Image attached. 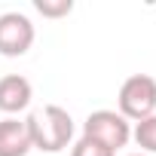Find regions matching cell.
Returning a JSON list of instances; mask_svg holds the SVG:
<instances>
[{
	"label": "cell",
	"mask_w": 156,
	"mask_h": 156,
	"mask_svg": "<svg viewBox=\"0 0 156 156\" xmlns=\"http://www.w3.org/2000/svg\"><path fill=\"white\" fill-rule=\"evenodd\" d=\"M34 144L25 119H16V116L0 119V156H28Z\"/></svg>",
	"instance_id": "8992f818"
},
{
	"label": "cell",
	"mask_w": 156,
	"mask_h": 156,
	"mask_svg": "<svg viewBox=\"0 0 156 156\" xmlns=\"http://www.w3.org/2000/svg\"><path fill=\"white\" fill-rule=\"evenodd\" d=\"M132 156H147V153H132Z\"/></svg>",
	"instance_id": "30bf717a"
},
{
	"label": "cell",
	"mask_w": 156,
	"mask_h": 156,
	"mask_svg": "<svg viewBox=\"0 0 156 156\" xmlns=\"http://www.w3.org/2000/svg\"><path fill=\"white\" fill-rule=\"evenodd\" d=\"M34 22L25 12H3L0 16V55L22 58L34 46Z\"/></svg>",
	"instance_id": "277c9868"
},
{
	"label": "cell",
	"mask_w": 156,
	"mask_h": 156,
	"mask_svg": "<svg viewBox=\"0 0 156 156\" xmlns=\"http://www.w3.org/2000/svg\"><path fill=\"white\" fill-rule=\"evenodd\" d=\"M70 156H116L113 150H107L104 144H98V141H92V138H80L73 147H70Z\"/></svg>",
	"instance_id": "9c48e42d"
},
{
	"label": "cell",
	"mask_w": 156,
	"mask_h": 156,
	"mask_svg": "<svg viewBox=\"0 0 156 156\" xmlns=\"http://www.w3.org/2000/svg\"><path fill=\"white\" fill-rule=\"evenodd\" d=\"M119 113L129 122H141L156 113V80L150 73H132L119 86Z\"/></svg>",
	"instance_id": "7a4b0ae2"
},
{
	"label": "cell",
	"mask_w": 156,
	"mask_h": 156,
	"mask_svg": "<svg viewBox=\"0 0 156 156\" xmlns=\"http://www.w3.org/2000/svg\"><path fill=\"white\" fill-rule=\"evenodd\" d=\"M132 138H135V144H138L147 156H150V153H156V113H153V116H147V119H141V122H135Z\"/></svg>",
	"instance_id": "52a82bcc"
},
{
	"label": "cell",
	"mask_w": 156,
	"mask_h": 156,
	"mask_svg": "<svg viewBox=\"0 0 156 156\" xmlns=\"http://www.w3.org/2000/svg\"><path fill=\"white\" fill-rule=\"evenodd\" d=\"M34 98V86L28 76L22 73H6L0 76V110L3 113H19L31 104Z\"/></svg>",
	"instance_id": "5b68a950"
},
{
	"label": "cell",
	"mask_w": 156,
	"mask_h": 156,
	"mask_svg": "<svg viewBox=\"0 0 156 156\" xmlns=\"http://www.w3.org/2000/svg\"><path fill=\"white\" fill-rule=\"evenodd\" d=\"M28 135H31V144L34 150H43V153H61L64 147H70V138H73V119L64 107L58 104H46L43 110H34L28 119Z\"/></svg>",
	"instance_id": "6da1fadb"
},
{
	"label": "cell",
	"mask_w": 156,
	"mask_h": 156,
	"mask_svg": "<svg viewBox=\"0 0 156 156\" xmlns=\"http://www.w3.org/2000/svg\"><path fill=\"white\" fill-rule=\"evenodd\" d=\"M34 9L43 19H64L73 9V0H34Z\"/></svg>",
	"instance_id": "ba28073f"
},
{
	"label": "cell",
	"mask_w": 156,
	"mask_h": 156,
	"mask_svg": "<svg viewBox=\"0 0 156 156\" xmlns=\"http://www.w3.org/2000/svg\"><path fill=\"white\" fill-rule=\"evenodd\" d=\"M83 135L116 153L132 141V122L119 110H92L83 122Z\"/></svg>",
	"instance_id": "3957f363"
}]
</instances>
